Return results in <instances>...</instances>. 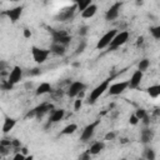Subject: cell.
Masks as SVG:
<instances>
[{
    "instance_id": "26",
    "label": "cell",
    "mask_w": 160,
    "mask_h": 160,
    "mask_svg": "<svg viewBox=\"0 0 160 160\" xmlns=\"http://www.w3.org/2000/svg\"><path fill=\"white\" fill-rule=\"evenodd\" d=\"M149 66H150V60L149 59H141L140 61H139V64H138V70H140V71H145V70H148L149 69Z\"/></svg>"
},
{
    "instance_id": "15",
    "label": "cell",
    "mask_w": 160,
    "mask_h": 160,
    "mask_svg": "<svg viewBox=\"0 0 160 160\" xmlns=\"http://www.w3.org/2000/svg\"><path fill=\"white\" fill-rule=\"evenodd\" d=\"M142 76H144V72H142V71H140V70H135V71L132 72L130 80L128 81L129 88H131V89H136V88H139V85H140V82H141V80H142Z\"/></svg>"
},
{
    "instance_id": "35",
    "label": "cell",
    "mask_w": 160,
    "mask_h": 160,
    "mask_svg": "<svg viewBox=\"0 0 160 160\" xmlns=\"http://www.w3.org/2000/svg\"><path fill=\"white\" fill-rule=\"evenodd\" d=\"M115 138H116V132H115V131H109V132L105 135L104 139H105V140H114Z\"/></svg>"
},
{
    "instance_id": "40",
    "label": "cell",
    "mask_w": 160,
    "mask_h": 160,
    "mask_svg": "<svg viewBox=\"0 0 160 160\" xmlns=\"http://www.w3.org/2000/svg\"><path fill=\"white\" fill-rule=\"evenodd\" d=\"M41 71H40V69H38V68H35V69H31L30 71H29V75H31V76H35V75H39Z\"/></svg>"
},
{
    "instance_id": "2",
    "label": "cell",
    "mask_w": 160,
    "mask_h": 160,
    "mask_svg": "<svg viewBox=\"0 0 160 160\" xmlns=\"http://www.w3.org/2000/svg\"><path fill=\"white\" fill-rule=\"evenodd\" d=\"M76 5H71V6H66L64 9H61L56 15H55V20L56 21H60V22H66V21H70L74 15H75V11H76Z\"/></svg>"
},
{
    "instance_id": "31",
    "label": "cell",
    "mask_w": 160,
    "mask_h": 160,
    "mask_svg": "<svg viewBox=\"0 0 160 160\" xmlns=\"http://www.w3.org/2000/svg\"><path fill=\"white\" fill-rule=\"evenodd\" d=\"M11 148H12V150L19 151L20 148H21V142H20V140H18V139H11Z\"/></svg>"
},
{
    "instance_id": "22",
    "label": "cell",
    "mask_w": 160,
    "mask_h": 160,
    "mask_svg": "<svg viewBox=\"0 0 160 160\" xmlns=\"http://www.w3.org/2000/svg\"><path fill=\"white\" fill-rule=\"evenodd\" d=\"M49 92H51V85H50L49 82H46V81L41 82V84L36 88V90H35V94H36L38 96L45 95V94H49Z\"/></svg>"
},
{
    "instance_id": "5",
    "label": "cell",
    "mask_w": 160,
    "mask_h": 160,
    "mask_svg": "<svg viewBox=\"0 0 160 160\" xmlns=\"http://www.w3.org/2000/svg\"><path fill=\"white\" fill-rule=\"evenodd\" d=\"M31 55H32V59L36 64H42L46 61L48 56L50 55V50L38 48V46H31Z\"/></svg>"
},
{
    "instance_id": "33",
    "label": "cell",
    "mask_w": 160,
    "mask_h": 160,
    "mask_svg": "<svg viewBox=\"0 0 160 160\" xmlns=\"http://www.w3.org/2000/svg\"><path fill=\"white\" fill-rule=\"evenodd\" d=\"M88 30H89V26H86V25H84V26H81V28L79 29V31H78V34H79L80 36H85V35L88 34Z\"/></svg>"
},
{
    "instance_id": "38",
    "label": "cell",
    "mask_w": 160,
    "mask_h": 160,
    "mask_svg": "<svg viewBox=\"0 0 160 160\" xmlns=\"http://www.w3.org/2000/svg\"><path fill=\"white\" fill-rule=\"evenodd\" d=\"M22 35H24L25 39H30V38H31V31H30V29L25 28V29L22 30Z\"/></svg>"
},
{
    "instance_id": "34",
    "label": "cell",
    "mask_w": 160,
    "mask_h": 160,
    "mask_svg": "<svg viewBox=\"0 0 160 160\" xmlns=\"http://www.w3.org/2000/svg\"><path fill=\"white\" fill-rule=\"evenodd\" d=\"M139 119L136 118V115L135 114H132V115H130V119H129V122L131 124V125H138L139 124Z\"/></svg>"
},
{
    "instance_id": "10",
    "label": "cell",
    "mask_w": 160,
    "mask_h": 160,
    "mask_svg": "<svg viewBox=\"0 0 160 160\" xmlns=\"http://www.w3.org/2000/svg\"><path fill=\"white\" fill-rule=\"evenodd\" d=\"M22 10H24V6L20 5V6H15V8H12V9H8V10H5V11L2 12V15L8 16V18L10 19L11 22H16V21L20 19V16H21Z\"/></svg>"
},
{
    "instance_id": "41",
    "label": "cell",
    "mask_w": 160,
    "mask_h": 160,
    "mask_svg": "<svg viewBox=\"0 0 160 160\" xmlns=\"http://www.w3.org/2000/svg\"><path fill=\"white\" fill-rule=\"evenodd\" d=\"M144 44V36H139L138 39H136V46H140V45H142Z\"/></svg>"
},
{
    "instance_id": "32",
    "label": "cell",
    "mask_w": 160,
    "mask_h": 160,
    "mask_svg": "<svg viewBox=\"0 0 160 160\" xmlns=\"http://www.w3.org/2000/svg\"><path fill=\"white\" fill-rule=\"evenodd\" d=\"M81 106H82V99L78 98V99L75 100V102H74V110H75V111H79V110L81 109Z\"/></svg>"
},
{
    "instance_id": "45",
    "label": "cell",
    "mask_w": 160,
    "mask_h": 160,
    "mask_svg": "<svg viewBox=\"0 0 160 160\" xmlns=\"http://www.w3.org/2000/svg\"><path fill=\"white\" fill-rule=\"evenodd\" d=\"M5 66H6V62L5 61H0V70H5Z\"/></svg>"
},
{
    "instance_id": "13",
    "label": "cell",
    "mask_w": 160,
    "mask_h": 160,
    "mask_svg": "<svg viewBox=\"0 0 160 160\" xmlns=\"http://www.w3.org/2000/svg\"><path fill=\"white\" fill-rule=\"evenodd\" d=\"M121 2H115V4H112L109 9H108V11L105 12V19L108 20V21H110V20H115L118 16H119V12H120V8H121Z\"/></svg>"
},
{
    "instance_id": "14",
    "label": "cell",
    "mask_w": 160,
    "mask_h": 160,
    "mask_svg": "<svg viewBox=\"0 0 160 160\" xmlns=\"http://www.w3.org/2000/svg\"><path fill=\"white\" fill-rule=\"evenodd\" d=\"M65 116V110L64 109H54L51 112H50V116H49V121H48V126L51 125V124H55V122H59L64 119Z\"/></svg>"
},
{
    "instance_id": "9",
    "label": "cell",
    "mask_w": 160,
    "mask_h": 160,
    "mask_svg": "<svg viewBox=\"0 0 160 160\" xmlns=\"http://www.w3.org/2000/svg\"><path fill=\"white\" fill-rule=\"evenodd\" d=\"M85 89H86V85L82 81H72V82H70V85L68 88L66 95L70 98H75V96H78V94L80 91H82Z\"/></svg>"
},
{
    "instance_id": "44",
    "label": "cell",
    "mask_w": 160,
    "mask_h": 160,
    "mask_svg": "<svg viewBox=\"0 0 160 160\" xmlns=\"http://www.w3.org/2000/svg\"><path fill=\"white\" fill-rule=\"evenodd\" d=\"M19 151H21L24 155H26V154H28V148H25V146H24V148H20V150H19Z\"/></svg>"
},
{
    "instance_id": "16",
    "label": "cell",
    "mask_w": 160,
    "mask_h": 160,
    "mask_svg": "<svg viewBox=\"0 0 160 160\" xmlns=\"http://www.w3.org/2000/svg\"><path fill=\"white\" fill-rule=\"evenodd\" d=\"M49 50H50L51 54H55V55H58V56H62V55H65V52H66V46H65V45H61V44H59V42H52Z\"/></svg>"
},
{
    "instance_id": "37",
    "label": "cell",
    "mask_w": 160,
    "mask_h": 160,
    "mask_svg": "<svg viewBox=\"0 0 160 160\" xmlns=\"http://www.w3.org/2000/svg\"><path fill=\"white\" fill-rule=\"evenodd\" d=\"M12 86H14V85H12V84H10L8 80H6V81H4V82L1 84V88H2L4 90H10V89H12Z\"/></svg>"
},
{
    "instance_id": "18",
    "label": "cell",
    "mask_w": 160,
    "mask_h": 160,
    "mask_svg": "<svg viewBox=\"0 0 160 160\" xmlns=\"http://www.w3.org/2000/svg\"><path fill=\"white\" fill-rule=\"evenodd\" d=\"M154 138V131L149 128H145L144 130H141V134H140V140L141 142L144 144H149Z\"/></svg>"
},
{
    "instance_id": "20",
    "label": "cell",
    "mask_w": 160,
    "mask_h": 160,
    "mask_svg": "<svg viewBox=\"0 0 160 160\" xmlns=\"http://www.w3.org/2000/svg\"><path fill=\"white\" fill-rule=\"evenodd\" d=\"M15 125H16V120L14 118L6 116L4 120V124H2V132H5V134L10 132V130H12Z\"/></svg>"
},
{
    "instance_id": "27",
    "label": "cell",
    "mask_w": 160,
    "mask_h": 160,
    "mask_svg": "<svg viewBox=\"0 0 160 160\" xmlns=\"http://www.w3.org/2000/svg\"><path fill=\"white\" fill-rule=\"evenodd\" d=\"M150 34L152 35L154 39L159 40L160 39V26L156 25V26H150Z\"/></svg>"
},
{
    "instance_id": "7",
    "label": "cell",
    "mask_w": 160,
    "mask_h": 160,
    "mask_svg": "<svg viewBox=\"0 0 160 160\" xmlns=\"http://www.w3.org/2000/svg\"><path fill=\"white\" fill-rule=\"evenodd\" d=\"M118 32V30L116 29H111V30H109L108 32H105L101 38H100V40L98 41V44H96V50H101V49H104V48H108L109 46V44H110V41L112 40V38L115 36V34Z\"/></svg>"
},
{
    "instance_id": "43",
    "label": "cell",
    "mask_w": 160,
    "mask_h": 160,
    "mask_svg": "<svg viewBox=\"0 0 160 160\" xmlns=\"http://www.w3.org/2000/svg\"><path fill=\"white\" fill-rule=\"evenodd\" d=\"M31 88H32V82H30V81L25 82V89H31Z\"/></svg>"
},
{
    "instance_id": "36",
    "label": "cell",
    "mask_w": 160,
    "mask_h": 160,
    "mask_svg": "<svg viewBox=\"0 0 160 160\" xmlns=\"http://www.w3.org/2000/svg\"><path fill=\"white\" fill-rule=\"evenodd\" d=\"M85 46H86V41H81V42L79 44L78 49H76V54H79V52H82V51H84V49H85Z\"/></svg>"
},
{
    "instance_id": "1",
    "label": "cell",
    "mask_w": 160,
    "mask_h": 160,
    "mask_svg": "<svg viewBox=\"0 0 160 160\" xmlns=\"http://www.w3.org/2000/svg\"><path fill=\"white\" fill-rule=\"evenodd\" d=\"M112 79H114V76H110V78L102 80L98 86H95V88L90 91V95H89V98H88V102H89V104L96 102V100L108 90V88H109V85H110V82H111Z\"/></svg>"
},
{
    "instance_id": "19",
    "label": "cell",
    "mask_w": 160,
    "mask_h": 160,
    "mask_svg": "<svg viewBox=\"0 0 160 160\" xmlns=\"http://www.w3.org/2000/svg\"><path fill=\"white\" fill-rule=\"evenodd\" d=\"M104 148H105V144H104L102 141H95V142H92V144L90 145L88 152H89L90 155H98L100 151L104 150Z\"/></svg>"
},
{
    "instance_id": "8",
    "label": "cell",
    "mask_w": 160,
    "mask_h": 160,
    "mask_svg": "<svg viewBox=\"0 0 160 160\" xmlns=\"http://www.w3.org/2000/svg\"><path fill=\"white\" fill-rule=\"evenodd\" d=\"M128 88H129L128 81H118V82H114V84L109 85L106 91L109 92V95L115 96V95H120L121 92H124Z\"/></svg>"
},
{
    "instance_id": "6",
    "label": "cell",
    "mask_w": 160,
    "mask_h": 160,
    "mask_svg": "<svg viewBox=\"0 0 160 160\" xmlns=\"http://www.w3.org/2000/svg\"><path fill=\"white\" fill-rule=\"evenodd\" d=\"M99 124H100V120H95V121L88 124V125L84 128V130L81 131L80 140H81V141H88V140H90V139L92 138V135H94V132H95V130H96V128H98Z\"/></svg>"
},
{
    "instance_id": "21",
    "label": "cell",
    "mask_w": 160,
    "mask_h": 160,
    "mask_svg": "<svg viewBox=\"0 0 160 160\" xmlns=\"http://www.w3.org/2000/svg\"><path fill=\"white\" fill-rule=\"evenodd\" d=\"M11 139H2L0 140V154L1 155H8L11 150Z\"/></svg>"
},
{
    "instance_id": "3",
    "label": "cell",
    "mask_w": 160,
    "mask_h": 160,
    "mask_svg": "<svg viewBox=\"0 0 160 160\" xmlns=\"http://www.w3.org/2000/svg\"><path fill=\"white\" fill-rule=\"evenodd\" d=\"M129 31L124 30V31H120V32H116L115 36L112 38V40L110 41L109 44V49L110 50H115L118 48H120L121 45H124L128 40H129Z\"/></svg>"
},
{
    "instance_id": "42",
    "label": "cell",
    "mask_w": 160,
    "mask_h": 160,
    "mask_svg": "<svg viewBox=\"0 0 160 160\" xmlns=\"http://www.w3.org/2000/svg\"><path fill=\"white\" fill-rule=\"evenodd\" d=\"M80 159H85V160H88V159H90V154L86 151V152H84L82 155H80Z\"/></svg>"
},
{
    "instance_id": "29",
    "label": "cell",
    "mask_w": 160,
    "mask_h": 160,
    "mask_svg": "<svg viewBox=\"0 0 160 160\" xmlns=\"http://www.w3.org/2000/svg\"><path fill=\"white\" fill-rule=\"evenodd\" d=\"M51 96H52V99H55V100H58V99H61L62 98V95L65 94L64 92V90H61V89H58V90H55V91H52L51 90Z\"/></svg>"
},
{
    "instance_id": "11",
    "label": "cell",
    "mask_w": 160,
    "mask_h": 160,
    "mask_svg": "<svg viewBox=\"0 0 160 160\" xmlns=\"http://www.w3.org/2000/svg\"><path fill=\"white\" fill-rule=\"evenodd\" d=\"M54 110V105L50 102H42L40 105H38L36 108H34L35 111V118L36 119H41L44 115H46L48 112H51Z\"/></svg>"
},
{
    "instance_id": "17",
    "label": "cell",
    "mask_w": 160,
    "mask_h": 160,
    "mask_svg": "<svg viewBox=\"0 0 160 160\" xmlns=\"http://www.w3.org/2000/svg\"><path fill=\"white\" fill-rule=\"evenodd\" d=\"M96 11H98V6H96L95 4H90L89 6H86V8L81 11V16H82L84 19H90V18H92V16L96 14Z\"/></svg>"
},
{
    "instance_id": "24",
    "label": "cell",
    "mask_w": 160,
    "mask_h": 160,
    "mask_svg": "<svg viewBox=\"0 0 160 160\" xmlns=\"http://www.w3.org/2000/svg\"><path fill=\"white\" fill-rule=\"evenodd\" d=\"M72 1H74V4L76 5V9L81 12L86 6H89V5L91 4L92 0H72Z\"/></svg>"
},
{
    "instance_id": "23",
    "label": "cell",
    "mask_w": 160,
    "mask_h": 160,
    "mask_svg": "<svg viewBox=\"0 0 160 160\" xmlns=\"http://www.w3.org/2000/svg\"><path fill=\"white\" fill-rule=\"evenodd\" d=\"M146 92L149 94L150 98H158L160 95V85H151L146 89Z\"/></svg>"
},
{
    "instance_id": "39",
    "label": "cell",
    "mask_w": 160,
    "mask_h": 160,
    "mask_svg": "<svg viewBox=\"0 0 160 160\" xmlns=\"http://www.w3.org/2000/svg\"><path fill=\"white\" fill-rule=\"evenodd\" d=\"M26 159V155H24L22 152H18L14 155V160H25Z\"/></svg>"
},
{
    "instance_id": "25",
    "label": "cell",
    "mask_w": 160,
    "mask_h": 160,
    "mask_svg": "<svg viewBox=\"0 0 160 160\" xmlns=\"http://www.w3.org/2000/svg\"><path fill=\"white\" fill-rule=\"evenodd\" d=\"M78 130V125L76 124H69V125H66L62 130H61V135H70V134H74L75 131Z\"/></svg>"
},
{
    "instance_id": "4",
    "label": "cell",
    "mask_w": 160,
    "mask_h": 160,
    "mask_svg": "<svg viewBox=\"0 0 160 160\" xmlns=\"http://www.w3.org/2000/svg\"><path fill=\"white\" fill-rule=\"evenodd\" d=\"M51 36H52V42H59L65 46L71 41V35H69V32L65 30L51 29Z\"/></svg>"
},
{
    "instance_id": "28",
    "label": "cell",
    "mask_w": 160,
    "mask_h": 160,
    "mask_svg": "<svg viewBox=\"0 0 160 160\" xmlns=\"http://www.w3.org/2000/svg\"><path fill=\"white\" fill-rule=\"evenodd\" d=\"M144 156L148 159V160H154L155 159V152L151 148H146L145 149V152H144Z\"/></svg>"
},
{
    "instance_id": "30",
    "label": "cell",
    "mask_w": 160,
    "mask_h": 160,
    "mask_svg": "<svg viewBox=\"0 0 160 160\" xmlns=\"http://www.w3.org/2000/svg\"><path fill=\"white\" fill-rule=\"evenodd\" d=\"M135 115H136V118H138L139 120H141V119H144V118L148 115V112H146V110H145V109L139 108V109L135 111Z\"/></svg>"
},
{
    "instance_id": "46",
    "label": "cell",
    "mask_w": 160,
    "mask_h": 160,
    "mask_svg": "<svg viewBox=\"0 0 160 160\" xmlns=\"http://www.w3.org/2000/svg\"><path fill=\"white\" fill-rule=\"evenodd\" d=\"M74 66L78 68V66H80V64H79V62H74Z\"/></svg>"
},
{
    "instance_id": "47",
    "label": "cell",
    "mask_w": 160,
    "mask_h": 160,
    "mask_svg": "<svg viewBox=\"0 0 160 160\" xmlns=\"http://www.w3.org/2000/svg\"><path fill=\"white\" fill-rule=\"evenodd\" d=\"M138 1H141V0H138Z\"/></svg>"
},
{
    "instance_id": "12",
    "label": "cell",
    "mask_w": 160,
    "mask_h": 160,
    "mask_svg": "<svg viewBox=\"0 0 160 160\" xmlns=\"http://www.w3.org/2000/svg\"><path fill=\"white\" fill-rule=\"evenodd\" d=\"M22 78V69L20 66H14L10 72H9V76H8V81L12 85L18 84Z\"/></svg>"
}]
</instances>
